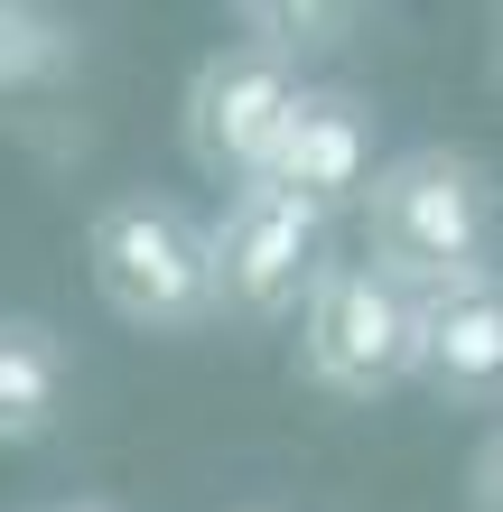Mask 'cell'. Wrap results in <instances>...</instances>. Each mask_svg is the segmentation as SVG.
<instances>
[{
	"label": "cell",
	"instance_id": "3",
	"mask_svg": "<svg viewBox=\"0 0 503 512\" xmlns=\"http://www.w3.org/2000/svg\"><path fill=\"white\" fill-rule=\"evenodd\" d=\"M420 373V298L382 261H327L299 308V382L327 401H392Z\"/></svg>",
	"mask_w": 503,
	"mask_h": 512
},
{
	"label": "cell",
	"instance_id": "12",
	"mask_svg": "<svg viewBox=\"0 0 503 512\" xmlns=\"http://www.w3.org/2000/svg\"><path fill=\"white\" fill-rule=\"evenodd\" d=\"M28 512H122L112 494H56V503H28Z\"/></svg>",
	"mask_w": 503,
	"mask_h": 512
},
{
	"label": "cell",
	"instance_id": "2",
	"mask_svg": "<svg viewBox=\"0 0 503 512\" xmlns=\"http://www.w3.org/2000/svg\"><path fill=\"white\" fill-rule=\"evenodd\" d=\"M84 280L131 336L187 345L215 326V252L168 187H112L84 215Z\"/></svg>",
	"mask_w": 503,
	"mask_h": 512
},
{
	"label": "cell",
	"instance_id": "11",
	"mask_svg": "<svg viewBox=\"0 0 503 512\" xmlns=\"http://www.w3.org/2000/svg\"><path fill=\"white\" fill-rule=\"evenodd\" d=\"M466 512H503V419L476 438V457H466Z\"/></svg>",
	"mask_w": 503,
	"mask_h": 512
},
{
	"label": "cell",
	"instance_id": "1",
	"mask_svg": "<svg viewBox=\"0 0 503 512\" xmlns=\"http://www.w3.org/2000/svg\"><path fill=\"white\" fill-rule=\"evenodd\" d=\"M364 261H382L410 298L503 270V177L485 149L420 140L392 149L364 187Z\"/></svg>",
	"mask_w": 503,
	"mask_h": 512
},
{
	"label": "cell",
	"instance_id": "14",
	"mask_svg": "<svg viewBox=\"0 0 503 512\" xmlns=\"http://www.w3.org/2000/svg\"><path fill=\"white\" fill-rule=\"evenodd\" d=\"M243 512H271V503H243Z\"/></svg>",
	"mask_w": 503,
	"mask_h": 512
},
{
	"label": "cell",
	"instance_id": "5",
	"mask_svg": "<svg viewBox=\"0 0 503 512\" xmlns=\"http://www.w3.org/2000/svg\"><path fill=\"white\" fill-rule=\"evenodd\" d=\"M308 103V66L261 38H224L215 56H196L187 103H177V140L215 187H252L271 168V149L289 131V112Z\"/></svg>",
	"mask_w": 503,
	"mask_h": 512
},
{
	"label": "cell",
	"instance_id": "6",
	"mask_svg": "<svg viewBox=\"0 0 503 512\" xmlns=\"http://www.w3.org/2000/svg\"><path fill=\"white\" fill-rule=\"evenodd\" d=\"M373 168H382V149H373V103L364 94H345V84H308V103L289 112V131L271 149V187H289L299 205H317V215H345V205H364L373 187Z\"/></svg>",
	"mask_w": 503,
	"mask_h": 512
},
{
	"label": "cell",
	"instance_id": "9",
	"mask_svg": "<svg viewBox=\"0 0 503 512\" xmlns=\"http://www.w3.org/2000/svg\"><path fill=\"white\" fill-rule=\"evenodd\" d=\"M84 66V28L56 10H28V0H0V94H28V84H56Z\"/></svg>",
	"mask_w": 503,
	"mask_h": 512
},
{
	"label": "cell",
	"instance_id": "13",
	"mask_svg": "<svg viewBox=\"0 0 503 512\" xmlns=\"http://www.w3.org/2000/svg\"><path fill=\"white\" fill-rule=\"evenodd\" d=\"M494 84H503V10H494Z\"/></svg>",
	"mask_w": 503,
	"mask_h": 512
},
{
	"label": "cell",
	"instance_id": "7",
	"mask_svg": "<svg viewBox=\"0 0 503 512\" xmlns=\"http://www.w3.org/2000/svg\"><path fill=\"white\" fill-rule=\"evenodd\" d=\"M410 391L448 410H503V270L420 298V373Z\"/></svg>",
	"mask_w": 503,
	"mask_h": 512
},
{
	"label": "cell",
	"instance_id": "10",
	"mask_svg": "<svg viewBox=\"0 0 503 512\" xmlns=\"http://www.w3.org/2000/svg\"><path fill=\"white\" fill-rule=\"evenodd\" d=\"M243 28L261 47H280V56H308V47H327L317 28H354V10H289V0H243Z\"/></svg>",
	"mask_w": 503,
	"mask_h": 512
},
{
	"label": "cell",
	"instance_id": "4",
	"mask_svg": "<svg viewBox=\"0 0 503 512\" xmlns=\"http://www.w3.org/2000/svg\"><path fill=\"white\" fill-rule=\"evenodd\" d=\"M205 252H215V326H299L317 270H327V215L299 205L289 187L252 177V187H224V215L205 224Z\"/></svg>",
	"mask_w": 503,
	"mask_h": 512
},
{
	"label": "cell",
	"instance_id": "8",
	"mask_svg": "<svg viewBox=\"0 0 503 512\" xmlns=\"http://www.w3.org/2000/svg\"><path fill=\"white\" fill-rule=\"evenodd\" d=\"M66 391H75L66 336L28 308H0V447H38L66 419Z\"/></svg>",
	"mask_w": 503,
	"mask_h": 512
}]
</instances>
